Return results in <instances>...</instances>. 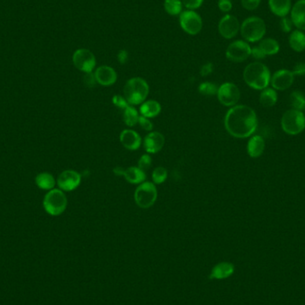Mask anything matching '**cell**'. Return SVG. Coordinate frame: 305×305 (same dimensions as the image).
Masks as SVG:
<instances>
[{
    "instance_id": "cell-26",
    "label": "cell",
    "mask_w": 305,
    "mask_h": 305,
    "mask_svg": "<svg viewBox=\"0 0 305 305\" xmlns=\"http://www.w3.org/2000/svg\"><path fill=\"white\" fill-rule=\"evenodd\" d=\"M277 95L276 90L270 88L263 89L260 96V103L264 107H271L277 103Z\"/></svg>"
},
{
    "instance_id": "cell-27",
    "label": "cell",
    "mask_w": 305,
    "mask_h": 305,
    "mask_svg": "<svg viewBox=\"0 0 305 305\" xmlns=\"http://www.w3.org/2000/svg\"><path fill=\"white\" fill-rule=\"evenodd\" d=\"M259 47L267 56H274L279 51V44L276 39H264L260 41Z\"/></svg>"
},
{
    "instance_id": "cell-3",
    "label": "cell",
    "mask_w": 305,
    "mask_h": 305,
    "mask_svg": "<svg viewBox=\"0 0 305 305\" xmlns=\"http://www.w3.org/2000/svg\"><path fill=\"white\" fill-rule=\"evenodd\" d=\"M148 93L149 86L146 80L140 77L130 79L123 87V96L131 106H138L144 103Z\"/></svg>"
},
{
    "instance_id": "cell-13",
    "label": "cell",
    "mask_w": 305,
    "mask_h": 305,
    "mask_svg": "<svg viewBox=\"0 0 305 305\" xmlns=\"http://www.w3.org/2000/svg\"><path fill=\"white\" fill-rule=\"evenodd\" d=\"M82 181V176L73 170H64L57 177V184L63 191H72L78 188Z\"/></svg>"
},
{
    "instance_id": "cell-11",
    "label": "cell",
    "mask_w": 305,
    "mask_h": 305,
    "mask_svg": "<svg viewBox=\"0 0 305 305\" xmlns=\"http://www.w3.org/2000/svg\"><path fill=\"white\" fill-rule=\"evenodd\" d=\"M217 96L221 105L233 107L237 106L240 99V90L234 83L226 82L219 87Z\"/></svg>"
},
{
    "instance_id": "cell-33",
    "label": "cell",
    "mask_w": 305,
    "mask_h": 305,
    "mask_svg": "<svg viewBox=\"0 0 305 305\" xmlns=\"http://www.w3.org/2000/svg\"><path fill=\"white\" fill-rule=\"evenodd\" d=\"M151 165H152V158L148 154H145L139 158V162H138V167L139 169L145 171V170H148Z\"/></svg>"
},
{
    "instance_id": "cell-6",
    "label": "cell",
    "mask_w": 305,
    "mask_h": 305,
    "mask_svg": "<svg viewBox=\"0 0 305 305\" xmlns=\"http://www.w3.org/2000/svg\"><path fill=\"white\" fill-rule=\"evenodd\" d=\"M281 127L287 134L297 135L305 129V116L302 111L291 109L283 114Z\"/></svg>"
},
{
    "instance_id": "cell-19",
    "label": "cell",
    "mask_w": 305,
    "mask_h": 305,
    "mask_svg": "<svg viewBox=\"0 0 305 305\" xmlns=\"http://www.w3.org/2000/svg\"><path fill=\"white\" fill-rule=\"evenodd\" d=\"M268 3L270 11L279 17H285L291 12V0H269Z\"/></svg>"
},
{
    "instance_id": "cell-45",
    "label": "cell",
    "mask_w": 305,
    "mask_h": 305,
    "mask_svg": "<svg viewBox=\"0 0 305 305\" xmlns=\"http://www.w3.org/2000/svg\"><path fill=\"white\" fill-rule=\"evenodd\" d=\"M125 169H123L122 167H115L114 169V173L116 176H123L124 174Z\"/></svg>"
},
{
    "instance_id": "cell-43",
    "label": "cell",
    "mask_w": 305,
    "mask_h": 305,
    "mask_svg": "<svg viewBox=\"0 0 305 305\" xmlns=\"http://www.w3.org/2000/svg\"><path fill=\"white\" fill-rule=\"evenodd\" d=\"M296 76H303L305 75V63H297L292 71Z\"/></svg>"
},
{
    "instance_id": "cell-41",
    "label": "cell",
    "mask_w": 305,
    "mask_h": 305,
    "mask_svg": "<svg viewBox=\"0 0 305 305\" xmlns=\"http://www.w3.org/2000/svg\"><path fill=\"white\" fill-rule=\"evenodd\" d=\"M251 56H252L255 59H257V60L264 59V58L266 57V55L263 53V50L260 48L259 46L252 47V52H251Z\"/></svg>"
},
{
    "instance_id": "cell-22",
    "label": "cell",
    "mask_w": 305,
    "mask_h": 305,
    "mask_svg": "<svg viewBox=\"0 0 305 305\" xmlns=\"http://www.w3.org/2000/svg\"><path fill=\"white\" fill-rule=\"evenodd\" d=\"M162 107L156 100H148L141 104L139 112L142 116L147 118H155L161 113Z\"/></svg>"
},
{
    "instance_id": "cell-14",
    "label": "cell",
    "mask_w": 305,
    "mask_h": 305,
    "mask_svg": "<svg viewBox=\"0 0 305 305\" xmlns=\"http://www.w3.org/2000/svg\"><path fill=\"white\" fill-rule=\"evenodd\" d=\"M295 80V75L289 70H279L270 79L271 86L277 90H286L291 87Z\"/></svg>"
},
{
    "instance_id": "cell-8",
    "label": "cell",
    "mask_w": 305,
    "mask_h": 305,
    "mask_svg": "<svg viewBox=\"0 0 305 305\" xmlns=\"http://www.w3.org/2000/svg\"><path fill=\"white\" fill-rule=\"evenodd\" d=\"M180 25L181 29L188 35H197L202 29V19L195 11H183L180 15Z\"/></svg>"
},
{
    "instance_id": "cell-35",
    "label": "cell",
    "mask_w": 305,
    "mask_h": 305,
    "mask_svg": "<svg viewBox=\"0 0 305 305\" xmlns=\"http://www.w3.org/2000/svg\"><path fill=\"white\" fill-rule=\"evenodd\" d=\"M113 103H114L115 107L122 111L124 110L126 107L131 106L127 102V100L125 99L124 96H121V95H115V96H114V97H113Z\"/></svg>"
},
{
    "instance_id": "cell-1",
    "label": "cell",
    "mask_w": 305,
    "mask_h": 305,
    "mask_svg": "<svg viewBox=\"0 0 305 305\" xmlns=\"http://www.w3.org/2000/svg\"><path fill=\"white\" fill-rule=\"evenodd\" d=\"M224 124L231 136L238 139H245L255 133L258 120L252 108L238 105L227 111Z\"/></svg>"
},
{
    "instance_id": "cell-12",
    "label": "cell",
    "mask_w": 305,
    "mask_h": 305,
    "mask_svg": "<svg viewBox=\"0 0 305 305\" xmlns=\"http://www.w3.org/2000/svg\"><path fill=\"white\" fill-rule=\"evenodd\" d=\"M240 25L236 16L232 14H225L218 23V32L224 39H233L240 32Z\"/></svg>"
},
{
    "instance_id": "cell-17",
    "label": "cell",
    "mask_w": 305,
    "mask_h": 305,
    "mask_svg": "<svg viewBox=\"0 0 305 305\" xmlns=\"http://www.w3.org/2000/svg\"><path fill=\"white\" fill-rule=\"evenodd\" d=\"M120 140L121 145L129 150L139 149L142 143V139L139 133L132 130L122 131L120 135Z\"/></svg>"
},
{
    "instance_id": "cell-31",
    "label": "cell",
    "mask_w": 305,
    "mask_h": 305,
    "mask_svg": "<svg viewBox=\"0 0 305 305\" xmlns=\"http://www.w3.org/2000/svg\"><path fill=\"white\" fill-rule=\"evenodd\" d=\"M218 89L219 88L216 84L210 82H202L198 88L199 93L206 96H215L218 93Z\"/></svg>"
},
{
    "instance_id": "cell-30",
    "label": "cell",
    "mask_w": 305,
    "mask_h": 305,
    "mask_svg": "<svg viewBox=\"0 0 305 305\" xmlns=\"http://www.w3.org/2000/svg\"><path fill=\"white\" fill-rule=\"evenodd\" d=\"M290 103L295 110L302 111L305 109V97L300 91H294L290 95Z\"/></svg>"
},
{
    "instance_id": "cell-9",
    "label": "cell",
    "mask_w": 305,
    "mask_h": 305,
    "mask_svg": "<svg viewBox=\"0 0 305 305\" xmlns=\"http://www.w3.org/2000/svg\"><path fill=\"white\" fill-rule=\"evenodd\" d=\"M72 63L80 71L85 73L92 72L96 68V57L90 50L79 48L72 55Z\"/></svg>"
},
{
    "instance_id": "cell-34",
    "label": "cell",
    "mask_w": 305,
    "mask_h": 305,
    "mask_svg": "<svg viewBox=\"0 0 305 305\" xmlns=\"http://www.w3.org/2000/svg\"><path fill=\"white\" fill-rule=\"evenodd\" d=\"M183 7L187 8V10L195 11L202 7L205 0H181Z\"/></svg>"
},
{
    "instance_id": "cell-10",
    "label": "cell",
    "mask_w": 305,
    "mask_h": 305,
    "mask_svg": "<svg viewBox=\"0 0 305 305\" xmlns=\"http://www.w3.org/2000/svg\"><path fill=\"white\" fill-rule=\"evenodd\" d=\"M252 52V47L245 40H236L231 43L226 49V57L234 63H242L246 60Z\"/></svg>"
},
{
    "instance_id": "cell-40",
    "label": "cell",
    "mask_w": 305,
    "mask_h": 305,
    "mask_svg": "<svg viewBox=\"0 0 305 305\" xmlns=\"http://www.w3.org/2000/svg\"><path fill=\"white\" fill-rule=\"evenodd\" d=\"M139 124L143 130L147 131V132H151L154 128V125H152V121H150L149 118L145 117L142 115L139 116Z\"/></svg>"
},
{
    "instance_id": "cell-2",
    "label": "cell",
    "mask_w": 305,
    "mask_h": 305,
    "mask_svg": "<svg viewBox=\"0 0 305 305\" xmlns=\"http://www.w3.org/2000/svg\"><path fill=\"white\" fill-rule=\"evenodd\" d=\"M243 77L249 87L257 90L266 89L270 82L269 68L260 62H253L249 64L244 70Z\"/></svg>"
},
{
    "instance_id": "cell-44",
    "label": "cell",
    "mask_w": 305,
    "mask_h": 305,
    "mask_svg": "<svg viewBox=\"0 0 305 305\" xmlns=\"http://www.w3.org/2000/svg\"><path fill=\"white\" fill-rule=\"evenodd\" d=\"M118 62L121 64H125L129 60V53L127 50L121 49L117 54Z\"/></svg>"
},
{
    "instance_id": "cell-16",
    "label": "cell",
    "mask_w": 305,
    "mask_h": 305,
    "mask_svg": "<svg viewBox=\"0 0 305 305\" xmlns=\"http://www.w3.org/2000/svg\"><path fill=\"white\" fill-rule=\"evenodd\" d=\"M165 139L162 133L152 132L148 133L144 139V148L148 154H156L163 148Z\"/></svg>"
},
{
    "instance_id": "cell-37",
    "label": "cell",
    "mask_w": 305,
    "mask_h": 305,
    "mask_svg": "<svg viewBox=\"0 0 305 305\" xmlns=\"http://www.w3.org/2000/svg\"><path fill=\"white\" fill-rule=\"evenodd\" d=\"M281 29L282 32L285 33H288L292 31V27H293V22H292L291 18L285 17L281 18Z\"/></svg>"
},
{
    "instance_id": "cell-42",
    "label": "cell",
    "mask_w": 305,
    "mask_h": 305,
    "mask_svg": "<svg viewBox=\"0 0 305 305\" xmlns=\"http://www.w3.org/2000/svg\"><path fill=\"white\" fill-rule=\"evenodd\" d=\"M213 71V64L212 63H206L200 69V74L206 77L211 74Z\"/></svg>"
},
{
    "instance_id": "cell-23",
    "label": "cell",
    "mask_w": 305,
    "mask_h": 305,
    "mask_svg": "<svg viewBox=\"0 0 305 305\" xmlns=\"http://www.w3.org/2000/svg\"><path fill=\"white\" fill-rule=\"evenodd\" d=\"M123 177L132 184H141L146 181V175L144 170L139 169V167H130L125 169Z\"/></svg>"
},
{
    "instance_id": "cell-36",
    "label": "cell",
    "mask_w": 305,
    "mask_h": 305,
    "mask_svg": "<svg viewBox=\"0 0 305 305\" xmlns=\"http://www.w3.org/2000/svg\"><path fill=\"white\" fill-rule=\"evenodd\" d=\"M261 4V0H241L242 7L248 11L256 10Z\"/></svg>"
},
{
    "instance_id": "cell-18",
    "label": "cell",
    "mask_w": 305,
    "mask_h": 305,
    "mask_svg": "<svg viewBox=\"0 0 305 305\" xmlns=\"http://www.w3.org/2000/svg\"><path fill=\"white\" fill-rule=\"evenodd\" d=\"M290 13L293 24L300 31H305V0H298Z\"/></svg>"
},
{
    "instance_id": "cell-25",
    "label": "cell",
    "mask_w": 305,
    "mask_h": 305,
    "mask_svg": "<svg viewBox=\"0 0 305 305\" xmlns=\"http://www.w3.org/2000/svg\"><path fill=\"white\" fill-rule=\"evenodd\" d=\"M35 183L40 189L49 191L51 189H54L57 184V181L53 175L49 172H41L37 175Z\"/></svg>"
},
{
    "instance_id": "cell-38",
    "label": "cell",
    "mask_w": 305,
    "mask_h": 305,
    "mask_svg": "<svg viewBox=\"0 0 305 305\" xmlns=\"http://www.w3.org/2000/svg\"><path fill=\"white\" fill-rule=\"evenodd\" d=\"M218 7L222 13L227 14L232 10L233 4L231 0H219L218 1Z\"/></svg>"
},
{
    "instance_id": "cell-7",
    "label": "cell",
    "mask_w": 305,
    "mask_h": 305,
    "mask_svg": "<svg viewBox=\"0 0 305 305\" xmlns=\"http://www.w3.org/2000/svg\"><path fill=\"white\" fill-rule=\"evenodd\" d=\"M134 198L137 206L142 209H147L154 206L157 199L156 185L149 181H144L136 189Z\"/></svg>"
},
{
    "instance_id": "cell-39",
    "label": "cell",
    "mask_w": 305,
    "mask_h": 305,
    "mask_svg": "<svg viewBox=\"0 0 305 305\" xmlns=\"http://www.w3.org/2000/svg\"><path fill=\"white\" fill-rule=\"evenodd\" d=\"M83 81H84V84H85L86 87H88L89 89L94 88L96 86V83H97L96 82V76H95V73L93 71L92 72L85 73Z\"/></svg>"
},
{
    "instance_id": "cell-4",
    "label": "cell",
    "mask_w": 305,
    "mask_h": 305,
    "mask_svg": "<svg viewBox=\"0 0 305 305\" xmlns=\"http://www.w3.org/2000/svg\"><path fill=\"white\" fill-rule=\"evenodd\" d=\"M240 33L246 42L261 41L266 33L265 21L258 16L246 18L240 25Z\"/></svg>"
},
{
    "instance_id": "cell-20",
    "label": "cell",
    "mask_w": 305,
    "mask_h": 305,
    "mask_svg": "<svg viewBox=\"0 0 305 305\" xmlns=\"http://www.w3.org/2000/svg\"><path fill=\"white\" fill-rule=\"evenodd\" d=\"M234 265L231 263H220L214 266L210 275L211 279H225L234 273Z\"/></svg>"
},
{
    "instance_id": "cell-28",
    "label": "cell",
    "mask_w": 305,
    "mask_h": 305,
    "mask_svg": "<svg viewBox=\"0 0 305 305\" xmlns=\"http://www.w3.org/2000/svg\"><path fill=\"white\" fill-rule=\"evenodd\" d=\"M139 112L133 106H129L122 111V120L129 127H133L139 123Z\"/></svg>"
},
{
    "instance_id": "cell-5",
    "label": "cell",
    "mask_w": 305,
    "mask_h": 305,
    "mask_svg": "<svg viewBox=\"0 0 305 305\" xmlns=\"http://www.w3.org/2000/svg\"><path fill=\"white\" fill-rule=\"evenodd\" d=\"M67 197L63 190L54 188L46 193L43 200V207L52 216H58L67 207Z\"/></svg>"
},
{
    "instance_id": "cell-21",
    "label": "cell",
    "mask_w": 305,
    "mask_h": 305,
    "mask_svg": "<svg viewBox=\"0 0 305 305\" xmlns=\"http://www.w3.org/2000/svg\"><path fill=\"white\" fill-rule=\"evenodd\" d=\"M265 148V141L261 136H253L249 139L247 144V152L252 158H257L262 156Z\"/></svg>"
},
{
    "instance_id": "cell-29",
    "label": "cell",
    "mask_w": 305,
    "mask_h": 305,
    "mask_svg": "<svg viewBox=\"0 0 305 305\" xmlns=\"http://www.w3.org/2000/svg\"><path fill=\"white\" fill-rule=\"evenodd\" d=\"M163 8L169 15L180 16L183 12V4L181 0H164Z\"/></svg>"
},
{
    "instance_id": "cell-24",
    "label": "cell",
    "mask_w": 305,
    "mask_h": 305,
    "mask_svg": "<svg viewBox=\"0 0 305 305\" xmlns=\"http://www.w3.org/2000/svg\"><path fill=\"white\" fill-rule=\"evenodd\" d=\"M289 46L295 52H302L305 49V34L300 30H295L289 35Z\"/></svg>"
},
{
    "instance_id": "cell-32",
    "label": "cell",
    "mask_w": 305,
    "mask_h": 305,
    "mask_svg": "<svg viewBox=\"0 0 305 305\" xmlns=\"http://www.w3.org/2000/svg\"><path fill=\"white\" fill-rule=\"evenodd\" d=\"M168 177V170L163 166L156 167L152 170V179L155 184H163Z\"/></svg>"
},
{
    "instance_id": "cell-15",
    "label": "cell",
    "mask_w": 305,
    "mask_h": 305,
    "mask_svg": "<svg viewBox=\"0 0 305 305\" xmlns=\"http://www.w3.org/2000/svg\"><path fill=\"white\" fill-rule=\"evenodd\" d=\"M96 82L102 86H112L117 81L118 75L114 68L108 65H101L95 71Z\"/></svg>"
}]
</instances>
